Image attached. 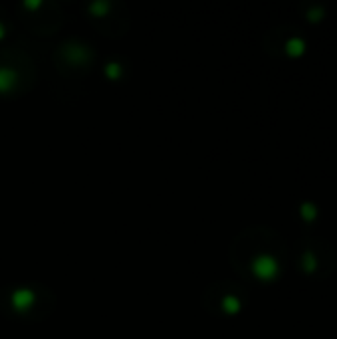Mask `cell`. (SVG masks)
I'll return each mask as SVG.
<instances>
[{"label": "cell", "mask_w": 337, "mask_h": 339, "mask_svg": "<svg viewBox=\"0 0 337 339\" xmlns=\"http://www.w3.org/2000/svg\"><path fill=\"white\" fill-rule=\"evenodd\" d=\"M252 270H254V274H256L258 278H262V280H272V278L278 276V270H280V268H278L276 258L264 254V256H258V258L254 260Z\"/></svg>", "instance_id": "cell-1"}, {"label": "cell", "mask_w": 337, "mask_h": 339, "mask_svg": "<svg viewBox=\"0 0 337 339\" xmlns=\"http://www.w3.org/2000/svg\"><path fill=\"white\" fill-rule=\"evenodd\" d=\"M285 52L289 56H301L305 52V42L301 38H289L285 44Z\"/></svg>", "instance_id": "cell-2"}, {"label": "cell", "mask_w": 337, "mask_h": 339, "mask_svg": "<svg viewBox=\"0 0 337 339\" xmlns=\"http://www.w3.org/2000/svg\"><path fill=\"white\" fill-rule=\"evenodd\" d=\"M299 212H301V216H303V220H305V222H313V220H315V216H317V206H315L313 202L305 200V202H301Z\"/></svg>", "instance_id": "cell-3"}, {"label": "cell", "mask_w": 337, "mask_h": 339, "mask_svg": "<svg viewBox=\"0 0 337 339\" xmlns=\"http://www.w3.org/2000/svg\"><path fill=\"white\" fill-rule=\"evenodd\" d=\"M301 266H303V270H305L307 274L315 272V268H317V260H315V256H313L311 252H305V254H303V258H301Z\"/></svg>", "instance_id": "cell-4"}, {"label": "cell", "mask_w": 337, "mask_h": 339, "mask_svg": "<svg viewBox=\"0 0 337 339\" xmlns=\"http://www.w3.org/2000/svg\"><path fill=\"white\" fill-rule=\"evenodd\" d=\"M323 14H325V8H323V6H311V8L307 10V20H309V22H317V20L323 18Z\"/></svg>", "instance_id": "cell-5"}]
</instances>
